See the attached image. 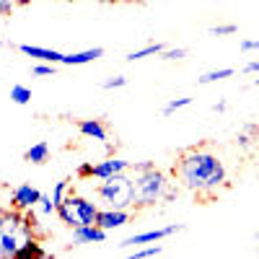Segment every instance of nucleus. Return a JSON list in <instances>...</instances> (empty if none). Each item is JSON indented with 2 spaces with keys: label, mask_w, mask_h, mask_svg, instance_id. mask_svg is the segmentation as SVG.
<instances>
[{
  "label": "nucleus",
  "mask_w": 259,
  "mask_h": 259,
  "mask_svg": "<svg viewBox=\"0 0 259 259\" xmlns=\"http://www.w3.org/2000/svg\"><path fill=\"white\" fill-rule=\"evenodd\" d=\"M210 34H212V36H231V34H236V24H221V26H212V29H210Z\"/></svg>",
  "instance_id": "22"
},
{
  "label": "nucleus",
  "mask_w": 259,
  "mask_h": 259,
  "mask_svg": "<svg viewBox=\"0 0 259 259\" xmlns=\"http://www.w3.org/2000/svg\"><path fill=\"white\" fill-rule=\"evenodd\" d=\"M215 112H226V101H218V104H215Z\"/></svg>",
  "instance_id": "33"
},
{
  "label": "nucleus",
  "mask_w": 259,
  "mask_h": 259,
  "mask_svg": "<svg viewBox=\"0 0 259 259\" xmlns=\"http://www.w3.org/2000/svg\"><path fill=\"white\" fill-rule=\"evenodd\" d=\"M31 226L26 215L16 210H0V259H11L21 249V244L31 239Z\"/></svg>",
  "instance_id": "3"
},
{
  "label": "nucleus",
  "mask_w": 259,
  "mask_h": 259,
  "mask_svg": "<svg viewBox=\"0 0 259 259\" xmlns=\"http://www.w3.org/2000/svg\"><path fill=\"white\" fill-rule=\"evenodd\" d=\"M29 256H36V259H47V256H50L45 249H41V246L36 244V239H34V236H31L29 241H24V244H21V249L16 251V259H29Z\"/></svg>",
  "instance_id": "14"
},
{
  "label": "nucleus",
  "mask_w": 259,
  "mask_h": 259,
  "mask_svg": "<svg viewBox=\"0 0 259 259\" xmlns=\"http://www.w3.org/2000/svg\"><path fill=\"white\" fill-rule=\"evenodd\" d=\"M106 233L109 231H104L101 226H78V228H73V241L75 244H104L106 241Z\"/></svg>",
  "instance_id": "9"
},
{
  "label": "nucleus",
  "mask_w": 259,
  "mask_h": 259,
  "mask_svg": "<svg viewBox=\"0 0 259 259\" xmlns=\"http://www.w3.org/2000/svg\"><path fill=\"white\" fill-rule=\"evenodd\" d=\"M13 0H0V16H11V11H13Z\"/></svg>",
  "instance_id": "28"
},
{
  "label": "nucleus",
  "mask_w": 259,
  "mask_h": 259,
  "mask_svg": "<svg viewBox=\"0 0 259 259\" xmlns=\"http://www.w3.org/2000/svg\"><path fill=\"white\" fill-rule=\"evenodd\" d=\"M244 130L251 135V140H259V122H251V124H246Z\"/></svg>",
  "instance_id": "30"
},
{
  "label": "nucleus",
  "mask_w": 259,
  "mask_h": 259,
  "mask_svg": "<svg viewBox=\"0 0 259 259\" xmlns=\"http://www.w3.org/2000/svg\"><path fill=\"white\" fill-rule=\"evenodd\" d=\"M174 197V189L168 187V179L163 171L153 168H145V171H135V179H133V205L135 207H150L161 200Z\"/></svg>",
  "instance_id": "2"
},
{
  "label": "nucleus",
  "mask_w": 259,
  "mask_h": 259,
  "mask_svg": "<svg viewBox=\"0 0 259 259\" xmlns=\"http://www.w3.org/2000/svg\"><path fill=\"white\" fill-rule=\"evenodd\" d=\"M254 85H259V78H256V80H254Z\"/></svg>",
  "instance_id": "36"
},
{
  "label": "nucleus",
  "mask_w": 259,
  "mask_h": 259,
  "mask_svg": "<svg viewBox=\"0 0 259 259\" xmlns=\"http://www.w3.org/2000/svg\"><path fill=\"white\" fill-rule=\"evenodd\" d=\"M24 158L29 161V163H45L47 158H50V145L45 143V140H39V143H34L29 150H26V153H24Z\"/></svg>",
  "instance_id": "15"
},
{
  "label": "nucleus",
  "mask_w": 259,
  "mask_h": 259,
  "mask_svg": "<svg viewBox=\"0 0 259 259\" xmlns=\"http://www.w3.org/2000/svg\"><path fill=\"white\" fill-rule=\"evenodd\" d=\"M156 163L153 161H140V163H135V171H145V168H153Z\"/></svg>",
  "instance_id": "32"
},
{
  "label": "nucleus",
  "mask_w": 259,
  "mask_h": 259,
  "mask_svg": "<svg viewBox=\"0 0 259 259\" xmlns=\"http://www.w3.org/2000/svg\"><path fill=\"white\" fill-rule=\"evenodd\" d=\"M127 168H130V161H122V158H106V161H101V163L94 166V174H91V177H96V179H109V177L122 174V171H127Z\"/></svg>",
  "instance_id": "11"
},
{
  "label": "nucleus",
  "mask_w": 259,
  "mask_h": 259,
  "mask_svg": "<svg viewBox=\"0 0 259 259\" xmlns=\"http://www.w3.org/2000/svg\"><path fill=\"white\" fill-rule=\"evenodd\" d=\"M78 130H80V135L83 138H89V140H99V143H109V135H106V127L101 119H78Z\"/></svg>",
  "instance_id": "10"
},
{
  "label": "nucleus",
  "mask_w": 259,
  "mask_h": 259,
  "mask_svg": "<svg viewBox=\"0 0 259 259\" xmlns=\"http://www.w3.org/2000/svg\"><path fill=\"white\" fill-rule=\"evenodd\" d=\"M184 226L182 223H171V226H163V228H156V231H145V233H135V236H130V239H124L119 246L122 249H130V246H143V244H156L161 239H168V236H174L179 233Z\"/></svg>",
  "instance_id": "6"
},
{
  "label": "nucleus",
  "mask_w": 259,
  "mask_h": 259,
  "mask_svg": "<svg viewBox=\"0 0 259 259\" xmlns=\"http://www.w3.org/2000/svg\"><path fill=\"white\" fill-rule=\"evenodd\" d=\"M11 101L18 104V106H24V104L31 101V91L26 89V85H13L11 89Z\"/></svg>",
  "instance_id": "18"
},
{
  "label": "nucleus",
  "mask_w": 259,
  "mask_h": 259,
  "mask_svg": "<svg viewBox=\"0 0 259 259\" xmlns=\"http://www.w3.org/2000/svg\"><path fill=\"white\" fill-rule=\"evenodd\" d=\"M246 73H259V60H251V62H246V68H244Z\"/></svg>",
  "instance_id": "31"
},
{
  "label": "nucleus",
  "mask_w": 259,
  "mask_h": 259,
  "mask_svg": "<svg viewBox=\"0 0 259 259\" xmlns=\"http://www.w3.org/2000/svg\"><path fill=\"white\" fill-rule=\"evenodd\" d=\"M96 197L99 202H104V207H114V210L133 207V179L124 171L109 179H101V184L96 187Z\"/></svg>",
  "instance_id": "4"
},
{
  "label": "nucleus",
  "mask_w": 259,
  "mask_h": 259,
  "mask_svg": "<svg viewBox=\"0 0 259 259\" xmlns=\"http://www.w3.org/2000/svg\"><path fill=\"white\" fill-rule=\"evenodd\" d=\"M65 192H68V182H57L55 189H52V200H55V205H60V202L65 200Z\"/></svg>",
  "instance_id": "24"
},
{
  "label": "nucleus",
  "mask_w": 259,
  "mask_h": 259,
  "mask_svg": "<svg viewBox=\"0 0 259 259\" xmlns=\"http://www.w3.org/2000/svg\"><path fill=\"white\" fill-rule=\"evenodd\" d=\"M231 75H233V70H231V68H218V70L202 73L197 80H200L202 85H207V83H218V80H226V78H231Z\"/></svg>",
  "instance_id": "17"
},
{
  "label": "nucleus",
  "mask_w": 259,
  "mask_h": 259,
  "mask_svg": "<svg viewBox=\"0 0 259 259\" xmlns=\"http://www.w3.org/2000/svg\"><path fill=\"white\" fill-rule=\"evenodd\" d=\"M189 104H192V99H174V101H168V104L163 106V117H168V114H174V112L184 109V106H189Z\"/></svg>",
  "instance_id": "19"
},
{
  "label": "nucleus",
  "mask_w": 259,
  "mask_h": 259,
  "mask_svg": "<svg viewBox=\"0 0 259 259\" xmlns=\"http://www.w3.org/2000/svg\"><path fill=\"white\" fill-rule=\"evenodd\" d=\"M241 50L244 52H259V39H244L241 41Z\"/></svg>",
  "instance_id": "27"
},
{
  "label": "nucleus",
  "mask_w": 259,
  "mask_h": 259,
  "mask_svg": "<svg viewBox=\"0 0 259 259\" xmlns=\"http://www.w3.org/2000/svg\"><path fill=\"white\" fill-rule=\"evenodd\" d=\"M104 55L101 47H94V50H83V52H73V55H65L60 65H89L94 60H99Z\"/></svg>",
  "instance_id": "13"
},
{
  "label": "nucleus",
  "mask_w": 259,
  "mask_h": 259,
  "mask_svg": "<svg viewBox=\"0 0 259 259\" xmlns=\"http://www.w3.org/2000/svg\"><path fill=\"white\" fill-rule=\"evenodd\" d=\"M174 177L184 189L200 194V197H212L228 182L223 161L210 148L182 150V156L177 158V166H174Z\"/></svg>",
  "instance_id": "1"
},
{
  "label": "nucleus",
  "mask_w": 259,
  "mask_h": 259,
  "mask_svg": "<svg viewBox=\"0 0 259 259\" xmlns=\"http://www.w3.org/2000/svg\"><path fill=\"white\" fill-rule=\"evenodd\" d=\"M39 197H41L39 189H34L31 184H21V187H16L13 194H11V205H13L16 210H31L34 205H39Z\"/></svg>",
  "instance_id": "7"
},
{
  "label": "nucleus",
  "mask_w": 259,
  "mask_h": 259,
  "mask_svg": "<svg viewBox=\"0 0 259 259\" xmlns=\"http://www.w3.org/2000/svg\"><path fill=\"white\" fill-rule=\"evenodd\" d=\"M122 85H127V78H124V75H114V78H109V80H104V89H106V91L122 89Z\"/></svg>",
  "instance_id": "25"
},
{
  "label": "nucleus",
  "mask_w": 259,
  "mask_h": 259,
  "mask_svg": "<svg viewBox=\"0 0 259 259\" xmlns=\"http://www.w3.org/2000/svg\"><path fill=\"white\" fill-rule=\"evenodd\" d=\"M16 6H29V3H34V0H13Z\"/></svg>",
  "instance_id": "35"
},
{
  "label": "nucleus",
  "mask_w": 259,
  "mask_h": 259,
  "mask_svg": "<svg viewBox=\"0 0 259 259\" xmlns=\"http://www.w3.org/2000/svg\"><path fill=\"white\" fill-rule=\"evenodd\" d=\"M166 47L163 45H145V47H140V50H135V52H130L127 55V62H138V60H145V57H153V55H161Z\"/></svg>",
  "instance_id": "16"
},
{
  "label": "nucleus",
  "mask_w": 259,
  "mask_h": 259,
  "mask_svg": "<svg viewBox=\"0 0 259 259\" xmlns=\"http://www.w3.org/2000/svg\"><path fill=\"white\" fill-rule=\"evenodd\" d=\"M34 75H55V65L50 62H41V65H36V68H34Z\"/></svg>",
  "instance_id": "26"
},
{
  "label": "nucleus",
  "mask_w": 259,
  "mask_h": 259,
  "mask_svg": "<svg viewBox=\"0 0 259 259\" xmlns=\"http://www.w3.org/2000/svg\"><path fill=\"white\" fill-rule=\"evenodd\" d=\"M99 205L80 197V194H68L60 205H57V215L65 226L78 228V226H94L99 218Z\"/></svg>",
  "instance_id": "5"
},
{
  "label": "nucleus",
  "mask_w": 259,
  "mask_h": 259,
  "mask_svg": "<svg viewBox=\"0 0 259 259\" xmlns=\"http://www.w3.org/2000/svg\"><path fill=\"white\" fill-rule=\"evenodd\" d=\"M133 221V215L127 210H114V207H104L99 210V218H96V226H101L104 231H114V228H122L124 223Z\"/></svg>",
  "instance_id": "8"
},
{
  "label": "nucleus",
  "mask_w": 259,
  "mask_h": 259,
  "mask_svg": "<svg viewBox=\"0 0 259 259\" xmlns=\"http://www.w3.org/2000/svg\"><path fill=\"white\" fill-rule=\"evenodd\" d=\"M184 57H187L184 47H174V50H163L161 52V60H184Z\"/></svg>",
  "instance_id": "23"
},
{
  "label": "nucleus",
  "mask_w": 259,
  "mask_h": 259,
  "mask_svg": "<svg viewBox=\"0 0 259 259\" xmlns=\"http://www.w3.org/2000/svg\"><path fill=\"white\" fill-rule=\"evenodd\" d=\"M39 210H41V215H52L57 210V205H55L52 197H45V194H41V197H39Z\"/></svg>",
  "instance_id": "21"
},
{
  "label": "nucleus",
  "mask_w": 259,
  "mask_h": 259,
  "mask_svg": "<svg viewBox=\"0 0 259 259\" xmlns=\"http://www.w3.org/2000/svg\"><path fill=\"white\" fill-rule=\"evenodd\" d=\"M94 3H101V6H112V3H117V0H94Z\"/></svg>",
  "instance_id": "34"
},
{
  "label": "nucleus",
  "mask_w": 259,
  "mask_h": 259,
  "mask_svg": "<svg viewBox=\"0 0 259 259\" xmlns=\"http://www.w3.org/2000/svg\"><path fill=\"white\" fill-rule=\"evenodd\" d=\"M21 52H24L26 57H34V60H41V62H62V52H57V50H47V47H34V45H21L18 47Z\"/></svg>",
  "instance_id": "12"
},
{
  "label": "nucleus",
  "mask_w": 259,
  "mask_h": 259,
  "mask_svg": "<svg viewBox=\"0 0 259 259\" xmlns=\"http://www.w3.org/2000/svg\"><path fill=\"white\" fill-rule=\"evenodd\" d=\"M91 174H94V166H91V163H83V166H78V177H80V179L91 177Z\"/></svg>",
  "instance_id": "29"
},
{
  "label": "nucleus",
  "mask_w": 259,
  "mask_h": 259,
  "mask_svg": "<svg viewBox=\"0 0 259 259\" xmlns=\"http://www.w3.org/2000/svg\"><path fill=\"white\" fill-rule=\"evenodd\" d=\"M158 254H163V249L156 246V244H150V246H145V249H138L133 256H135V259H148V256H158Z\"/></svg>",
  "instance_id": "20"
},
{
  "label": "nucleus",
  "mask_w": 259,
  "mask_h": 259,
  "mask_svg": "<svg viewBox=\"0 0 259 259\" xmlns=\"http://www.w3.org/2000/svg\"><path fill=\"white\" fill-rule=\"evenodd\" d=\"M68 3H75V0H68Z\"/></svg>",
  "instance_id": "37"
}]
</instances>
